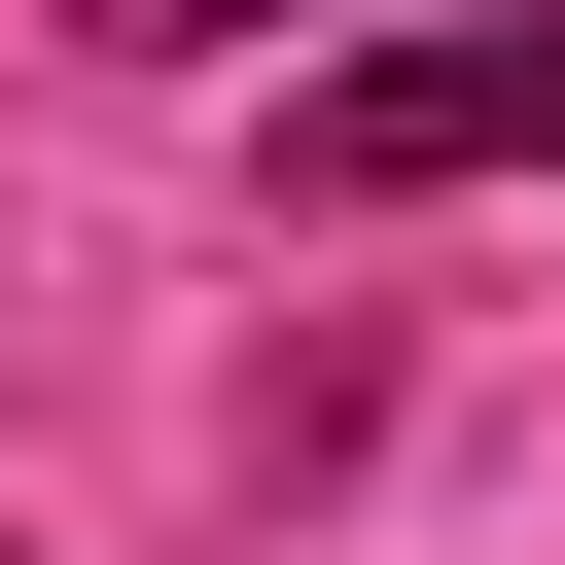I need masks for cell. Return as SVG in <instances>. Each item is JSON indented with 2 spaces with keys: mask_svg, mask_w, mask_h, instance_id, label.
<instances>
[{
  "mask_svg": "<svg viewBox=\"0 0 565 565\" xmlns=\"http://www.w3.org/2000/svg\"><path fill=\"white\" fill-rule=\"evenodd\" d=\"M0 565H35V530H0Z\"/></svg>",
  "mask_w": 565,
  "mask_h": 565,
  "instance_id": "3957f363",
  "label": "cell"
},
{
  "mask_svg": "<svg viewBox=\"0 0 565 565\" xmlns=\"http://www.w3.org/2000/svg\"><path fill=\"white\" fill-rule=\"evenodd\" d=\"M388 177H565V0L388 35V71H282V212H388Z\"/></svg>",
  "mask_w": 565,
  "mask_h": 565,
  "instance_id": "6da1fadb",
  "label": "cell"
},
{
  "mask_svg": "<svg viewBox=\"0 0 565 565\" xmlns=\"http://www.w3.org/2000/svg\"><path fill=\"white\" fill-rule=\"evenodd\" d=\"M71 35H141V71H212V35H282V0H71Z\"/></svg>",
  "mask_w": 565,
  "mask_h": 565,
  "instance_id": "7a4b0ae2",
  "label": "cell"
}]
</instances>
